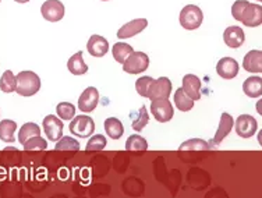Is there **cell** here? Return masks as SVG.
I'll use <instances>...</instances> for the list:
<instances>
[{"mask_svg": "<svg viewBox=\"0 0 262 198\" xmlns=\"http://www.w3.org/2000/svg\"><path fill=\"white\" fill-rule=\"evenodd\" d=\"M43 131H45L46 137L49 138L51 141H59L63 137V122L59 117L53 116V115H48L43 119Z\"/></svg>", "mask_w": 262, "mask_h": 198, "instance_id": "cell-11", "label": "cell"}, {"mask_svg": "<svg viewBox=\"0 0 262 198\" xmlns=\"http://www.w3.org/2000/svg\"><path fill=\"white\" fill-rule=\"evenodd\" d=\"M234 127H236V133L238 137L250 138L254 137V134L257 133L258 123L251 115H240L237 117Z\"/></svg>", "mask_w": 262, "mask_h": 198, "instance_id": "cell-8", "label": "cell"}, {"mask_svg": "<svg viewBox=\"0 0 262 198\" xmlns=\"http://www.w3.org/2000/svg\"><path fill=\"white\" fill-rule=\"evenodd\" d=\"M14 2H17V3H20V5H24V3H28L30 0H14Z\"/></svg>", "mask_w": 262, "mask_h": 198, "instance_id": "cell-37", "label": "cell"}, {"mask_svg": "<svg viewBox=\"0 0 262 198\" xmlns=\"http://www.w3.org/2000/svg\"><path fill=\"white\" fill-rule=\"evenodd\" d=\"M257 112L262 116V98L257 102Z\"/></svg>", "mask_w": 262, "mask_h": 198, "instance_id": "cell-35", "label": "cell"}, {"mask_svg": "<svg viewBox=\"0 0 262 198\" xmlns=\"http://www.w3.org/2000/svg\"><path fill=\"white\" fill-rule=\"evenodd\" d=\"M105 131L112 140H119L124 134V126L117 117H109L105 120Z\"/></svg>", "mask_w": 262, "mask_h": 198, "instance_id": "cell-22", "label": "cell"}, {"mask_svg": "<svg viewBox=\"0 0 262 198\" xmlns=\"http://www.w3.org/2000/svg\"><path fill=\"white\" fill-rule=\"evenodd\" d=\"M223 41L229 48L232 49H238L240 46L246 41V34L243 31L242 27L232 26L227 27L225 32H223Z\"/></svg>", "mask_w": 262, "mask_h": 198, "instance_id": "cell-15", "label": "cell"}, {"mask_svg": "<svg viewBox=\"0 0 262 198\" xmlns=\"http://www.w3.org/2000/svg\"><path fill=\"white\" fill-rule=\"evenodd\" d=\"M243 69L248 73H262V51L252 49L243 59Z\"/></svg>", "mask_w": 262, "mask_h": 198, "instance_id": "cell-17", "label": "cell"}, {"mask_svg": "<svg viewBox=\"0 0 262 198\" xmlns=\"http://www.w3.org/2000/svg\"><path fill=\"white\" fill-rule=\"evenodd\" d=\"M36 136H40V127L36 124V123H26L24 126H21L20 133H18V141L20 144H26L30 138L36 137Z\"/></svg>", "mask_w": 262, "mask_h": 198, "instance_id": "cell-26", "label": "cell"}, {"mask_svg": "<svg viewBox=\"0 0 262 198\" xmlns=\"http://www.w3.org/2000/svg\"><path fill=\"white\" fill-rule=\"evenodd\" d=\"M106 137L105 136H102V134H96V136H92L90 138V141L86 142V147L85 151L86 152H91V151H102L103 148L106 147Z\"/></svg>", "mask_w": 262, "mask_h": 198, "instance_id": "cell-32", "label": "cell"}, {"mask_svg": "<svg viewBox=\"0 0 262 198\" xmlns=\"http://www.w3.org/2000/svg\"><path fill=\"white\" fill-rule=\"evenodd\" d=\"M243 91L250 98H258L262 95V78L258 76L248 77L243 84Z\"/></svg>", "mask_w": 262, "mask_h": 198, "instance_id": "cell-19", "label": "cell"}, {"mask_svg": "<svg viewBox=\"0 0 262 198\" xmlns=\"http://www.w3.org/2000/svg\"><path fill=\"white\" fill-rule=\"evenodd\" d=\"M127 151H146L148 149V141L138 134H131L126 141Z\"/></svg>", "mask_w": 262, "mask_h": 198, "instance_id": "cell-28", "label": "cell"}, {"mask_svg": "<svg viewBox=\"0 0 262 198\" xmlns=\"http://www.w3.org/2000/svg\"><path fill=\"white\" fill-rule=\"evenodd\" d=\"M86 51L94 57H103L109 52V41L102 35H91L86 42Z\"/></svg>", "mask_w": 262, "mask_h": 198, "instance_id": "cell-13", "label": "cell"}, {"mask_svg": "<svg viewBox=\"0 0 262 198\" xmlns=\"http://www.w3.org/2000/svg\"><path fill=\"white\" fill-rule=\"evenodd\" d=\"M151 112L154 117L159 123L170 122L174 115V109L169 99H159V101H152Z\"/></svg>", "mask_w": 262, "mask_h": 198, "instance_id": "cell-9", "label": "cell"}, {"mask_svg": "<svg viewBox=\"0 0 262 198\" xmlns=\"http://www.w3.org/2000/svg\"><path fill=\"white\" fill-rule=\"evenodd\" d=\"M17 130V123L13 120H2L0 122V140L5 142H14V133Z\"/></svg>", "mask_w": 262, "mask_h": 198, "instance_id": "cell-25", "label": "cell"}, {"mask_svg": "<svg viewBox=\"0 0 262 198\" xmlns=\"http://www.w3.org/2000/svg\"><path fill=\"white\" fill-rule=\"evenodd\" d=\"M133 52H134V48L126 43V42H117L112 48V55L115 57V60L117 63H120V64H123L126 61L127 57L130 56Z\"/></svg>", "mask_w": 262, "mask_h": 198, "instance_id": "cell-23", "label": "cell"}, {"mask_svg": "<svg viewBox=\"0 0 262 198\" xmlns=\"http://www.w3.org/2000/svg\"><path fill=\"white\" fill-rule=\"evenodd\" d=\"M149 122V115H148V111L146 107L142 105V107L138 111V115H137L136 119H133V124L131 127L134 128L136 131H141L142 128L145 127L146 124Z\"/></svg>", "mask_w": 262, "mask_h": 198, "instance_id": "cell-31", "label": "cell"}, {"mask_svg": "<svg viewBox=\"0 0 262 198\" xmlns=\"http://www.w3.org/2000/svg\"><path fill=\"white\" fill-rule=\"evenodd\" d=\"M0 2H2V0H0Z\"/></svg>", "mask_w": 262, "mask_h": 198, "instance_id": "cell-40", "label": "cell"}, {"mask_svg": "<svg viewBox=\"0 0 262 198\" xmlns=\"http://www.w3.org/2000/svg\"><path fill=\"white\" fill-rule=\"evenodd\" d=\"M233 126H234V120H233L232 115H229V113L226 112L222 113V115H221V123H219L217 131L209 145H211V147L219 145V144H221V142L227 137V134L232 131Z\"/></svg>", "mask_w": 262, "mask_h": 198, "instance_id": "cell-16", "label": "cell"}, {"mask_svg": "<svg viewBox=\"0 0 262 198\" xmlns=\"http://www.w3.org/2000/svg\"><path fill=\"white\" fill-rule=\"evenodd\" d=\"M171 92V81L167 77H159L158 80H154V82L149 86L148 91V98L152 101H159V99H169Z\"/></svg>", "mask_w": 262, "mask_h": 198, "instance_id": "cell-7", "label": "cell"}, {"mask_svg": "<svg viewBox=\"0 0 262 198\" xmlns=\"http://www.w3.org/2000/svg\"><path fill=\"white\" fill-rule=\"evenodd\" d=\"M55 148L57 151H76L77 152L80 149V142L77 141L76 138L63 136L59 141H56Z\"/></svg>", "mask_w": 262, "mask_h": 198, "instance_id": "cell-29", "label": "cell"}, {"mask_svg": "<svg viewBox=\"0 0 262 198\" xmlns=\"http://www.w3.org/2000/svg\"><path fill=\"white\" fill-rule=\"evenodd\" d=\"M40 14L46 21L57 23L64 17V5L60 0H46L45 3H42V6H40Z\"/></svg>", "mask_w": 262, "mask_h": 198, "instance_id": "cell-6", "label": "cell"}, {"mask_svg": "<svg viewBox=\"0 0 262 198\" xmlns=\"http://www.w3.org/2000/svg\"><path fill=\"white\" fill-rule=\"evenodd\" d=\"M238 70H240V66H238L236 59H233V57H223V59L217 61V76H221L225 80H232V78L237 77Z\"/></svg>", "mask_w": 262, "mask_h": 198, "instance_id": "cell-14", "label": "cell"}, {"mask_svg": "<svg viewBox=\"0 0 262 198\" xmlns=\"http://www.w3.org/2000/svg\"><path fill=\"white\" fill-rule=\"evenodd\" d=\"M232 15L246 27H259L262 24V6L247 0H236L232 6Z\"/></svg>", "mask_w": 262, "mask_h": 198, "instance_id": "cell-1", "label": "cell"}, {"mask_svg": "<svg viewBox=\"0 0 262 198\" xmlns=\"http://www.w3.org/2000/svg\"><path fill=\"white\" fill-rule=\"evenodd\" d=\"M174 105L180 112H188L194 107V99L188 97L183 88H177L174 92Z\"/></svg>", "mask_w": 262, "mask_h": 198, "instance_id": "cell-24", "label": "cell"}, {"mask_svg": "<svg viewBox=\"0 0 262 198\" xmlns=\"http://www.w3.org/2000/svg\"><path fill=\"white\" fill-rule=\"evenodd\" d=\"M67 69L74 76H82V74H85L86 71H88V66H86V63L82 59V52H77V53H74L69 59V61H67Z\"/></svg>", "mask_w": 262, "mask_h": 198, "instance_id": "cell-20", "label": "cell"}, {"mask_svg": "<svg viewBox=\"0 0 262 198\" xmlns=\"http://www.w3.org/2000/svg\"><path fill=\"white\" fill-rule=\"evenodd\" d=\"M211 145L208 144L207 141H204L201 138H191V140H188V141H184L180 145V149H179V152H201V151H208V149H211Z\"/></svg>", "mask_w": 262, "mask_h": 198, "instance_id": "cell-21", "label": "cell"}, {"mask_svg": "<svg viewBox=\"0 0 262 198\" xmlns=\"http://www.w3.org/2000/svg\"><path fill=\"white\" fill-rule=\"evenodd\" d=\"M24 148H26L27 151H30V149H46L48 148V142H46V140L40 137V136H36V137L30 138L24 144Z\"/></svg>", "mask_w": 262, "mask_h": 198, "instance_id": "cell-34", "label": "cell"}, {"mask_svg": "<svg viewBox=\"0 0 262 198\" xmlns=\"http://www.w3.org/2000/svg\"><path fill=\"white\" fill-rule=\"evenodd\" d=\"M154 82V78L152 77L144 76L141 78H138L136 81V90L137 92L144 98H148V91H149V86Z\"/></svg>", "mask_w": 262, "mask_h": 198, "instance_id": "cell-33", "label": "cell"}, {"mask_svg": "<svg viewBox=\"0 0 262 198\" xmlns=\"http://www.w3.org/2000/svg\"><path fill=\"white\" fill-rule=\"evenodd\" d=\"M17 88V80L11 70H6L3 76L0 77V90L6 94L14 92Z\"/></svg>", "mask_w": 262, "mask_h": 198, "instance_id": "cell-27", "label": "cell"}, {"mask_svg": "<svg viewBox=\"0 0 262 198\" xmlns=\"http://www.w3.org/2000/svg\"><path fill=\"white\" fill-rule=\"evenodd\" d=\"M15 80H17L15 91L23 97H32L40 90V78L34 71H20L15 76Z\"/></svg>", "mask_w": 262, "mask_h": 198, "instance_id": "cell-2", "label": "cell"}, {"mask_svg": "<svg viewBox=\"0 0 262 198\" xmlns=\"http://www.w3.org/2000/svg\"><path fill=\"white\" fill-rule=\"evenodd\" d=\"M101 2H109V0H101Z\"/></svg>", "mask_w": 262, "mask_h": 198, "instance_id": "cell-38", "label": "cell"}, {"mask_svg": "<svg viewBox=\"0 0 262 198\" xmlns=\"http://www.w3.org/2000/svg\"><path fill=\"white\" fill-rule=\"evenodd\" d=\"M149 67V57L144 52H133L123 63V70L128 74H141Z\"/></svg>", "mask_w": 262, "mask_h": 198, "instance_id": "cell-5", "label": "cell"}, {"mask_svg": "<svg viewBox=\"0 0 262 198\" xmlns=\"http://www.w3.org/2000/svg\"><path fill=\"white\" fill-rule=\"evenodd\" d=\"M98 102H99L98 90L95 86H88L78 98V109L84 113H91L98 106Z\"/></svg>", "mask_w": 262, "mask_h": 198, "instance_id": "cell-10", "label": "cell"}, {"mask_svg": "<svg viewBox=\"0 0 262 198\" xmlns=\"http://www.w3.org/2000/svg\"><path fill=\"white\" fill-rule=\"evenodd\" d=\"M148 27V20L146 18H136L126 23L124 26L120 27V30L117 31V38L119 39H128L133 36L138 35L140 32L145 30Z\"/></svg>", "mask_w": 262, "mask_h": 198, "instance_id": "cell-12", "label": "cell"}, {"mask_svg": "<svg viewBox=\"0 0 262 198\" xmlns=\"http://www.w3.org/2000/svg\"><path fill=\"white\" fill-rule=\"evenodd\" d=\"M258 2H261V3H262V0H258Z\"/></svg>", "mask_w": 262, "mask_h": 198, "instance_id": "cell-39", "label": "cell"}, {"mask_svg": "<svg viewBox=\"0 0 262 198\" xmlns=\"http://www.w3.org/2000/svg\"><path fill=\"white\" fill-rule=\"evenodd\" d=\"M182 88L194 101H198L201 98V80L194 74H187V76L183 77Z\"/></svg>", "mask_w": 262, "mask_h": 198, "instance_id": "cell-18", "label": "cell"}, {"mask_svg": "<svg viewBox=\"0 0 262 198\" xmlns=\"http://www.w3.org/2000/svg\"><path fill=\"white\" fill-rule=\"evenodd\" d=\"M70 131L73 136L81 138L91 137L95 131V122L91 116L88 115H78L71 119L70 123Z\"/></svg>", "mask_w": 262, "mask_h": 198, "instance_id": "cell-4", "label": "cell"}, {"mask_svg": "<svg viewBox=\"0 0 262 198\" xmlns=\"http://www.w3.org/2000/svg\"><path fill=\"white\" fill-rule=\"evenodd\" d=\"M56 113L59 115L61 120H71L76 116V106L70 102H60L56 106Z\"/></svg>", "mask_w": 262, "mask_h": 198, "instance_id": "cell-30", "label": "cell"}, {"mask_svg": "<svg viewBox=\"0 0 262 198\" xmlns=\"http://www.w3.org/2000/svg\"><path fill=\"white\" fill-rule=\"evenodd\" d=\"M179 20H180V26L184 30L194 31L201 27L202 21H204V14H202V10L198 6L187 5L180 11Z\"/></svg>", "mask_w": 262, "mask_h": 198, "instance_id": "cell-3", "label": "cell"}, {"mask_svg": "<svg viewBox=\"0 0 262 198\" xmlns=\"http://www.w3.org/2000/svg\"><path fill=\"white\" fill-rule=\"evenodd\" d=\"M258 142H259V145L262 147V130L258 133Z\"/></svg>", "mask_w": 262, "mask_h": 198, "instance_id": "cell-36", "label": "cell"}]
</instances>
